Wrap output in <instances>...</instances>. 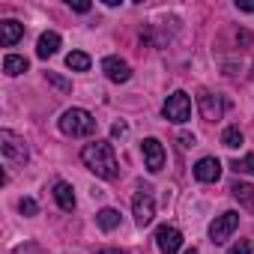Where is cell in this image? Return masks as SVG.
<instances>
[{"mask_svg": "<svg viewBox=\"0 0 254 254\" xmlns=\"http://www.w3.org/2000/svg\"><path fill=\"white\" fill-rule=\"evenodd\" d=\"M186 254H200V251H197V248H189V251H186Z\"/></svg>", "mask_w": 254, "mask_h": 254, "instance_id": "cell-30", "label": "cell"}, {"mask_svg": "<svg viewBox=\"0 0 254 254\" xmlns=\"http://www.w3.org/2000/svg\"><path fill=\"white\" fill-rule=\"evenodd\" d=\"M96 221H99L102 230H117V227H120V212H117L114 206H105V209L96 212Z\"/></svg>", "mask_w": 254, "mask_h": 254, "instance_id": "cell-17", "label": "cell"}, {"mask_svg": "<svg viewBox=\"0 0 254 254\" xmlns=\"http://www.w3.org/2000/svg\"><path fill=\"white\" fill-rule=\"evenodd\" d=\"M60 33L57 30H48V33H42L39 36V42H36V57H42V60H48V57H54L57 51H60Z\"/></svg>", "mask_w": 254, "mask_h": 254, "instance_id": "cell-13", "label": "cell"}, {"mask_svg": "<svg viewBox=\"0 0 254 254\" xmlns=\"http://www.w3.org/2000/svg\"><path fill=\"white\" fill-rule=\"evenodd\" d=\"M162 114H165V120H171V123L183 126V123L191 117V99H189V93H186V90H177V93H171V96L165 99V108H162Z\"/></svg>", "mask_w": 254, "mask_h": 254, "instance_id": "cell-4", "label": "cell"}, {"mask_svg": "<svg viewBox=\"0 0 254 254\" xmlns=\"http://www.w3.org/2000/svg\"><path fill=\"white\" fill-rule=\"evenodd\" d=\"M75 12H90V3H72Z\"/></svg>", "mask_w": 254, "mask_h": 254, "instance_id": "cell-28", "label": "cell"}, {"mask_svg": "<svg viewBox=\"0 0 254 254\" xmlns=\"http://www.w3.org/2000/svg\"><path fill=\"white\" fill-rule=\"evenodd\" d=\"M0 153H3V159H6L9 165H24V162L30 159V150H27L24 138H18V135L9 132V129L0 132Z\"/></svg>", "mask_w": 254, "mask_h": 254, "instance_id": "cell-3", "label": "cell"}, {"mask_svg": "<svg viewBox=\"0 0 254 254\" xmlns=\"http://www.w3.org/2000/svg\"><path fill=\"white\" fill-rule=\"evenodd\" d=\"M197 108H200L203 120H209V123L221 120V114H224L221 96H215V93H209V90H200V93H197Z\"/></svg>", "mask_w": 254, "mask_h": 254, "instance_id": "cell-9", "label": "cell"}, {"mask_svg": "<svg viewBox=\"0 0 254 254\" xmlns=\"http://www.w3.org/2000/svg\"><path fill=\"white\" fill-rule=\"evenodd\" d=\"M99 254H129V251H120V248H102Z\"/></svg>", "mask_w": 254, "mask_h": 254, "instance_id": "cell-29", "label": "cell"}, {"mask_svg": "<svg viewBox=\"0 0 254 254\" xmlns=\"http://www.w3.org/2000/svg\"><path fill=\"white\" fill-rule=\"evenodd\" d=\"M180 141H183V147H194V135H180Z\"/></svg>", "mask_w": 254, "mask_h": 254, "instance_id": "cell-27", "label": "cell"}, {"mask_svg": "<svg viewBox=\"0 0 254 254\" xmlns=\"http://www.w3.org/2000/svg\"><path fill=\"white\" fill-rule=\"evenodd\" d=\"M54 200H57L60 209L72 212V209H75V191H72V186L63 183V180H57V183H54Z\"/></svg>", "mask_w": 254, "mask_h": 254, "instance_id": "cell-14", "label": "cell"}, {"mask_svg": "<svg viewBox=\"0 0 254 254\" xmlns=\"http://www.w3.org/2000/svg\"><path fill=\"white\" fill-rule=\"evenodd\" d=\"M141 153H144V165H147V171L150 174H159L162 168H165V147H162V141L159 138H144L141 141Z\"/></svg>", "mask_w": 254, "mask_h": 254, "instance_id": "cell-7", "label": "cell"}, {"mask_svg": "<svg viewBox=\"0 0 254 254\" xmlns=\"http://www.w3.org/2000/svg\"><path fill=\"white\" fill-rule=\"evenodd\" d=\"M230 194L239 200L242 209L254 212V186H251V183H233V186H230Z\"/></svg>", "mask_w": 254, "mask_h": 254, "instance_id": "cell-15", "label": "cell"}, {"mask_svg": "<svg viewBox=\"0 0 254 254\" xmlns=\"http://www.w3.org/2000/svg\"><path fill=\"white\" fill-rule=\"evenodd\" d=\"M221 144H224L227 150L242 147V132H239V126H227V129L221 132Z\"/></svg>", "mask_w": 254, "mask_h": 254, "instance_id": "cell-19", "label": "cell"}, {"mask_svg": "<svg viewBox=\"0 0 254 254\" xmlns=\"http://www.w3.org/2000/svg\"><path fill=\"white\" fill-rule=\"evenodd\" d=\"M60 132L69 135V138H90L96 132V120L84 108H69L60 117Z\"/></svg>", "mask_w": 254, "mask_h": 254, "instance_id": "cell-2", "label": "cell"}, {"mask_svg": "<svg viewBox=\"0 0 254 254\" xmlns=\"http://www.w3.org/2000/svg\"><path fill=\"white\" fill-rule=\"evenodd\" d=\"M18 209H21V215H27V218H33V215L39 212V203H36L33 197H21V200H18Z\"/></svg>", "mask_w": 254, "mask_h": 254, "instance_id": "cell-21", "label": "cell"}, {"mask_svg": "<svg viewBox=\"0 0 254 254\" xmlns=\"http://www.w3.org/2000/svg\"><path fill=\"white\" fill-rule=\"evenodd\" d=\"M239 227V212H221V215H215V221L209 224V239L215 242V245H221V242H227L230 236H233V230Z\"/></svg>", "mask_w": 254, "mask_h": 254, "instance_id": "cell-6", "label": "cell"}, {"mask_svg": "<svg viewBox=\"0 0 254 254\" xmlns=\"http://www.w3.org/2000/svg\"><path fill=\"white\" fill-rule=\"evenodd\" d=\"M48 81H51V84H54V87H60V90H69V87H72V84H69V81H66V78H60V75H57V72H48Z\"/></svg>", "mask_w": 254, "mask_h": 254, "instance_id": "cell-24", "label": "cell"}, {"mask_svg": "<svg viewBox=\"0 0 254 254\" xmlns=\"http://www.w3.org/2000/svg\"><path fill=\"white\" fill-rule=\"evenodd\" d=\"M111 135H114V138H123V135H126V123H114V126H111Z\"/></svg>", "mask_w": 254, "mask_h": 254, "instance_id": "cell-26", "label": "cell"}, {"mask_svg": "<svg viewBox=\"0 0 254 254\" xmlns=\"http://www.w3.org/2000/svg\"><path fill=\"white\" fill-rule=\"evenodd\" d=\"M156 245H159L162 254H177V251L183 248V233H180L174 224H162V227L156 230Z\"/></svg>", "mask_w": 254, "mask_h": 254, "instance_id": "cell-8", "label": "cell"}, {"mask_svg": "<svg viewBox=\"0 0 254 254\" xmlns=\"http://www.w3.org/2000/svg\"><path fill=\"white\" fill-rule=\"evenodd\" d=\"M27 57H21V54H6L3 57V72L9 75V78H15V75H21V72H27Z\"/></svg>", "mask_w": 254, "mask_h": 254, "instance_id": "cell-16", "label": "cell"}, {"mask_svg": "<svg viewBox=\"0 0 254 254\" xmlns=\"http://www.w3.org/2000/svg\"><path fill=\"white\" fill-rule=\"evenodd\" d=\"M132 215H135V224L138 227H147L156 215V197H153V189L141 186L135 191V200H132Z\"/></svg>", "mask_w": 254, "mask_h": 254, "instance_id": "cell-5", "label": "cell"}, {"mask_svg": "<svg viewBox=\"0 0 254 254\" xmlns=\"http://www.w3.org/2000/svg\"><path fill=\"white\" fill-rule=\"evenodd\" d=\"M66 66L72 72H87L90 69V57L84 51H72V54H66Z\"/></svg>", "mask_w": 254, "mask_h": 254, "instance_id": "cell-18", "label": "cell"}, {"mask_svg": "<svg viewBox=\"0 0 254 254\" xmlns=\"http://www.w3.org/2000/svg\"><path fill=\"white\" fill-rule=\"evenodd\" d=\"M81 162L99 180H117L120 177V162H117V153H114L111 141H90V144H84Z\"/></svg>", "mask_w": 254, "mask_h": 254, "instance_id": "cell-1", "label": "cell"}, {"mask_svg": "<svg viewBox=\"0 0 254 254\" xmlns=\"http://www.w3.org/2000/svg\"><path fill=\"white\" fill-rule=\"evenodd\" d=\"M21 36H24V24L21 21H15V18L0 21V45H3V48H12Z\"/></svg>", "mask_w": 254, "mask_h": 254, "instance_id": "cell-12", "label": "cell"}, {"mask_svg": "<svg viewBox=\"0 0 254 254\" xmlns=\"http://www.w3.org/2000/svg\"><path fill=\"white\" fill-rule=\"evenodd\" d=\"M236 9L239 12H254V0H236Z\"/></svg>", "mask_w": 254, "mask_h": 254, "instance_id": "cell-25", "label": "cell"}, {"mask_svg": "<svg viewBox=\"0 0 254 254\" xmlns=\"http://www.w3.org/2000/svg\"><path fill=\"white\" fill-rule=\"evenodd\" d=\"M102 72H105V78L114 81V84H126V81L132 78V66L126 63V60H120V57H105V60H102Z\"/></svg>", "mask_w": 254, "mask_h": 254, "instance_id": "cell-10", "label": "cell"}, {"mask_svg": "<svg viewBox=\"0 0 254 254\" xmlns=\"http://www.w3.org/2000/svg\"><path fill=\"white\" fill-rule=\"evenodd\" d=\"M12 254H45V251H42V248H39L36 242H21V245H18V248H15Z\"/></svg>", "mask_w": 254, "mask_h": 254, "instance_id": "cell-23", "label": "cell"}, {"mask_svg": "<svg viewBox=\"0 0 254 254\" xmlns=\"http://www.w3.org/2000/svg\"><path fill=\"white\" fill-rule=\"evenodd\" d=\"M236 174H248V177H254V153H248V156H242V159H236L233 165H230Z\"/></svg>", "mask_w": 254, "mask_h": 254, "instance_id": "cell-20", "label": "cell"}, {"mask_svg": "<svg viewBox=\"0 0 254 254\" xmlns=\"http://www.w3.org/2000/svg\"><path fill=\"white\" fill-rule=\"evenodd\" d=\"M194 177H197V183H218V177H221V162H218L215 156H203V159L194 165Z\"/></svg>", "mask_w": 254, "mask_h": 254, "instance_id": "cell-11", "label": "cell"}, {"mask_svg": "<svg viewBox=\"0 0 254 254\" xmlns=\"http://www.w3.org/2000/svg\"><path fill=\"white\" fill-rule=\"evenodd\" d=\"M251 251H254V242L251 239H239V242H233L227 248V254H251Z\"/></svg>", "mask_w": 254, "mask_h": 254, "instance_id": "cell-22", "label": "cell"}]
</instances>
